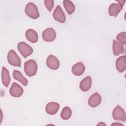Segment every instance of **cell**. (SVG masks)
<instances>
[{"mask_svg":"<svg viewBox=\"0 0 126 126\" xmlns=\"http://www.w3.org/2000/svg\"><path fill=\"white\" fill-rule=\"evenodd\" d=\"M24 71L26 74L29 77L34 76L37 71V64L33 60H30L24 63Z\"/></svg>","mask_w":126,"mask_h":126,"instance_id":"obj_1","label":"cell"},{"mask_svg":"<svg viewBox=\"0 0 126 126\" xmlns=\"http://www.w3.org/2000/svg\"><path fill=\"white\" fill-rule=\"evenodd\" d=\"M25 13L29 17L36 19L39 17V13L36 5L32 2H29L25 8Z\"/></svg>","mask_w":126,"mask_h":126,"instance_id":"obj_2","label":"cell"},{"mask_svg":"<svg viewBox=\"0 0 126 126\" xmlns=\"http://www.w3.org/2000/svg\"><path fill=\"white\" fill-rule=\"evenodd\" d=\"M7 59L8 63L12 66L18 67L21 66V60L14 50H9L7 54Z\"/></svg>","mask_w":126,"mask_h":126,"instance_id":"obj_3","label":"cell"},{"mask_svg":"<svg viewBox=\"0 0 126 126\" xmlns=\"http://www.w3.org/2000/svg\"><path fill=\"white\" fill-rule=\"evenodd\" d=\"M17 48L19 52L24 58H27L33 52V49L26 42L21 41L17 45Z\"/></svg>","mask_w":126,"mask_h":126,"instance_id":"obj_4","label":"cell"},{"mask_svg":"<svg viewBox=\"0 0 126 126\" xmlns=\"http://www.w3.org/2000/svg\"><path fill=\"white\" fill-rule=\"evenodd\" d=\"M112 116L113 119L116 121L126 122V117L125 110L120 106L117 105L113 110Z\"/></svg>","mask_w":126,"mask_h":126,"instance_id":"obj_5","label":"cell"},{"mask_svg":"<svg viewBox=\"0 0 126 126\" xmlns=\"http://www.w3.org/2000/svg\"><path fill=\"white\" fill-rule=\"evenodd\" d=\"M42 37L44 41L46 42H52L56 38V32L52 28H49L43 31Z\"/></svg>","mask_w":126,"mask_h":126,"instance_id":"obj_6","label":"cell"},{"mask_svg":"<svg viewBox=\"0 0 126 126\" xmlns=\"http://www.w3.org/2000/svg\"><path fill=\"white\" fill-rule=\"evenodd\" d=\"M53 16L56 21L60 23H64L66 21L65 15L62 10V7L60 5L57 6L53 12Z\"/></svg>","mask_w":126,"mask_h":126,"instance_id":"obj_7","label":"cell"},{"mask_svg":"<svg viewBox=\"0 0 126 126\" xmlns=\"http://www.w3.org/2000/svg\"><path fill=\"white\" fill-rule=\"evenodd\" d=\"M46 65L49 68L53 70H56L60 67V62L56 57L50 55L47 58Z\"/></svg>","mask_w":126,"mask_h":126,"instance_id":"obj_8","label":"cell"},{"mask_svg":"<svg viewBox=\"0 0 126 126\" xmlns=\"http://www.w3.org/2000/svg\"><path fill=\"white\" fill-rule=\"evenodd\" d=\"M24 92L23 89L17 83L14 82L12 83L11 87L9 90L10 95L13 97H18L21 96Z\"/></svg>","mask_w":126,"mask_h":126,"instance_id":"obj_9","label":"cell"},{"mask_svg":"<svg viewBox=\"0 0 126 126\" xmlns=\"http://www.w3.org/2000/svg\"><path fill=\"white\" fill-rule=\"evenodd\" d=\"M124 5L119 3H113L111 4L108 8V13L110 16L117 17L118 14L122 10Z\"/></svg>","mask_w":126,"mask_h":126,"instance_id":"obj_10","label":"cell"},{"mask_svg":"<svg viewBox=\"0 0 126 126\" xmlns=\"http://www.w3.org/2000/svg\"><path fill=\"white\" fill-rule=\"evenodd\" d=\"M101 102V96L98 93H94L88 99V104L92 107L98 106Z\"/></svg>","mask_w":126,"mask_h":126,"instance_id":"obj_11","label":"cell"},{"mask_svg":"<svg viewBox=\"0 0 126 126\" xmlns=\"http://www.w3.org/2000/svg\"><path fill=\"white\" fill-rule=\"evenodd\" d=\"M60 108V104L56 102H49L45 107L46 112L50 115L56 114Z\"/></svg>","mask_w":126,"mask_h":126,"instance_id":"obj_12","label":"cell"},{"mask_svg":"<svg viewBox=\"0 0 126 126\" xmlns=\"http://www.w3.org/2000/svg\"><path fill=\"white\" fill-rule=\"evenodd\" d=\"M85 70V66L82 62H78L74 64L71 68L72 73L75 76L81 75Z\"/></svg>","mask_w":126,"mask_h":126,"instance_id":"obj_13","label":"cell"},{"mask_svg":"<svg viewBox=\"0 0 126 126\" xmlns=\"http://www.w3.org/2000/svg\"><path fill=\"white\" fill-rule=\"evenodd\" d=\"M92 82V78L90 76H88L85 77L80 83L79 87L81 90L83 92L88 91L91 87Z\"/></svg>","mask_w":126,"mask_h":126,"instance_id":"obj_14","label":"cell"},{"mask_svg":"<svg viewBox=\"0 0 126 126\" xmlns=\"http://www.w3.org/2000/svg\"><path fill=\"white\" fill-rule=\"evenodd\" d=\"M116 67L117 70L122 73L126 69V56L123 55L119 57L116 61Z\"/></svg>","mask_w":126,"mask_h":126,"instance_id":"obj_15","label":"cell"},{"mask_svg":"<svg viewBox=\"0 0 126 126\" xmlns=\"http://www.w3.org/2000/svg\"><path fill=\"white\" fill-rule=\"evenodd\" d=\"M26 38L31 43H36L38 41V34L37 32L33 29H28L25 32Z\"/></svg>","mask_w":126,"mask_h":126,"instance_id":"obj_16","label":"cell"},{"mask_svg":"<svg viewBox=\"0 0 126 126\" xmlns=\"http://www.w3.org/2000/svg\"><path fill=\"white\" fill-rule=\"evenodd\" d=\"M112 49L113 54L115 56H118L125 53V49L123 45H122L115 40H113Z\"/></svg>","mask_w":126,"mask_h":126,"instance_id":"obj_17","label":"cell"},{"mask_svg":"<svg viewBox=\"0 0 126 126\" xmlns=\"http://www.w3.org/2000/svg\"><path fill=\"white\" fill-rule=\"evenodd\" d=\"M1 80L3 85L7 87L10 82V77L8 70L4 67H2L1 70Z\"/></svg>","mask_w":126,"mask_h":126,"instance_id":"obj_18","label":"cell"},{"mask_svg":"<svg viewBox=\"0 0 126 126\" xmlns=\"http://www.w3.org/2000/svg\"><path fill=\"white\" fill-rule=\"evenodd\" d=\"M13 77L14 79L20 82L23 85L26 86L28 83V80L23 76L22 73L18 70H14L13 72Z\"/></svg>","mask_w":126,"mask_h":126,"instance_id":"obj_19","label":"cell"},{"mask_svg":"<svg viewBox=\"0 0 126 126\" xmlns=\"http://www.w3.org/2000/svg\"><path fill=\"white\" fill-rule=\"evenodd\" d=\"M63 4L65 10L68 14H71L74 12L75 6L71 1L69 0H64L63 1Z\"/></svg>","mask_w":126,"mask_h":126,"instance_id":"obj_20","label":"cell"},{"mask_svg":"<svg viewBox=\"0 0 126 126\" xmlns=\"http://www.w3.org/2000/svg\"><path fill=\"white\" fill-rule=\"evenodd\" d=\"M72 115L71 109L68 106H65L62 110L61 113V117L64 120H68Z\"/></svg>","mask_w":126,"mask_h":126,"instance_id":"obj_21","label":"cell"},{"mask_svg":"<svg viewBox=\"0 0 126 126\" xmlns=\"http://www.w3.org/2000/svg\"><path fill=\"white\" fill-rule=\"evenodd\" d=\"M117 42L121 44L122 45L126 44V32H124L119 33L116 36Z\"/></svg>","mask_w":126,"mask_h":126,"instance_id":"obj_22","label":"cell"},{"mask_svg":"<svg viewBox=\"0 0 126 126\" xmlns=\"http://www.w3.org/2000/svg\"><path fill=\"white\" fill-rule=\"evenodd\" d=\"M44 3L47 9L51 11L53 9L54 4V1L53 0H45Z\"/></svg>","mask_w":126,"mask_h":126,"instance_id":"obj_23","label":"cell"},{"mask_svg":"<svg viewBox=\"0 0 126 126\" xmlns=\"http://www.w3.org/2000/svg\"><path fill=\"white\" fill-rule=\"evenodd\" d=\"M111 126H124V125H123L122 124L119 123H113L111 125Z\"/></svg>","mask_w":126,"mask_h":126,"instance_id":"obj_24","label":"cell"},{"mask_svg":"<svg viewBox=\"0 0 126 126\" xmlns=\"http://www.w3.org/2000/svg\"><path fill=\"white\" fill-rule=\"evenodd\" d=\"M102 125H104V126H106V124L105 123H104L103 122H100L99 123H98L97 126H102Z\"/></svg>","mask_w":126,"mask_h":126,"instance_id":"obj_25","label":"cell"}]
</instances>
